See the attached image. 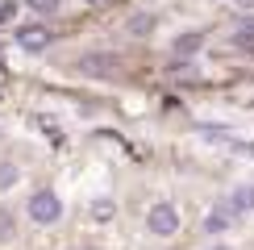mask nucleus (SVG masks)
<instances>
[{
	"instance_id": "obj_1",
	"label": "nucleus",
	"mask_w": 254,
	"mask_h": 250,
	"mask_svg": "<svg viewBox=\"0 0 254 250\" xmlns=\"http://www.w3.org/2000/svg\"><path fill=\"white\" fill-rule=\"evenodd\" d=\"M146 229H150L154 238L179 234V213H175V204H154L150 213H146Z\"/></svg>"
},
{
	"instance_id": "obj_2",
	"label": "nucleus",
	"mask_w": 254,
	"mask_h": 250,
	"mask_svg": "<svg viewBox=\"0 0 254 250\" xmlns=\"http://www.w3.org/2000/svg\"><path fill=\"white\" fill-rule=\"evenodd\" d=\"M29 217H34L38 225H55L63 217V200L55 192H34V200H29Z\"/></svg>"
},
{
	"instance_id": "obj_3",
	"label": "nucleus",
	"mask_w": 254,
	"mask_h": 250,
	"mask_svg": "<svg viewBox=\"0 0 254 250\" xmlns=\"http://www.w3.org/2000/svg\"><path fill=\"white\" fill-rule=\"evenodd\" d=\"M17 46H21V50H29V55H38V50H46V46H50V29H42V25H25V29H17Z\"/></svg>"
},
{
	"instance_id": "obj_4",
	"label": "nucleus",
	"mask_w": 254,
	"mask_h": 250,
	"mask_svg": "<svg viewBox=\"0 0 254 250\" xmlns=\"http://www.w3.org/2000/svg\"><path fill=\"white\" fill-rule=\"evenodd\" d=\"M79 71H83V75H113V71H117V59H113V55H83L79 59Z\"/></svg>"
},
{
	"instance_id": "obj_5",
	"label": "nucleus",
	"mask_w": 254,
	"mask_h": 250,
	"mask_svg": "<svg viewBox=\"0 0 254 250\" xmlns=\"http://www.w3.org/2000/svg\"><path fill=\"white\" fill-rule=\"evenodd\" d=\"M238 213H242V208H238L234 200H229V204H221V208H213V213H208L204 229H208V234H221V229H229V225L238 221Z\"/></svg>"
},
{
	"instance_id": "obj_6",
	"label": "nucleus",
	"mask_w": 254,
	"mask_h": 250,
	"mask_svg": "<svg viewBox=\"0 0 254 250\" xmlns=\"http://www.w3.org/2000/svg\"><path fill=\"white\" fill-rule=\"evenodd\" d=\"M200 42H204L200 34H188V38H179V42H175V55H192V50H200Z\"/></svg>"
},
{
	"instance_id": "obj_7",
	"label": "nucleus",
	"mask_w": 254,
	"mask_h": 250,
	"mask_svg": "<svg viewBox=\"0 0 254 250\" xmlns=\"http://www.w3.org/2000/svg\"><path fill=\"white\" fill-rule=\"evenodd\" d=\"M234 204H238V208H254V184H250V188H238V192H234Z\"/></svg>"
},
{
	"instance_id": "obj_8",
	"label": "nucleus",
	"mask_w": 254,
	"mask_h": 250,
	"mask_svg": "<svg viewBox=\"0 0 254 250\" xmlns=\"http://www.w3.org/2000/svg\"><path fill=\"white\" fill-rule=\"evenodd\" d=\"M17 184V167L13 163H0V188H13Z\"/></svg>"
},
{
	"instance_id": "obj_9",
	"label": "nucleus",
	"mask_w": 254,
	"mask_h": 250,
	"mask_svg": "<svg viewBox=\"0 0 254 250\" xmlns=\"http://www.w3.org/2000/svg\"><path fill=\"white\" fill-rule=\"evenodd\" d=\"M238 42L242 46H254V21H242L238 25Z\"/></svg>"
},
{
	"instance_id": "obj_10",
	"label": "nucleus",
	"mask_w": 254,
	"mask_h": 250,
	"mask_svg": "<svg viewBox=\"0 0 254 250\" xmlns=\"http://www.w3.org/2000/svg\"><path fill=\"white\" fill-rule=\"evenodd\" d=\"M8 238H13V217L0 213V242H8Z\"/></svg>"
},
{
	"instance_id": "obj_11",
	"label": "nucleus",
	"mask_w": 254,
	"mask_h": 250,
	"mask_svg": "<svg viewBox=\"0 0 254 250\" xmlns=\"http://www.w3.org/2000/svg\"><path fill=\"white\" fill-rule=\"evenodd\" d=\"M29 4H34L38 13H55V8H59V0H29Z\"/></svg>"
},
{
	"instance_id": "obj_12",
	"label": "nucleus",
	"mask_w": 254,
	"mask_h": 250,
	"mask_svg": "<svg viewBox=\"0 0 254 250\" xmlns=\"http://www.w3.org/2000/svg\"><path fill=\"white\" fill-rule=\"evenodd\" d=\"M150 25H154L150 17H137V21H129V29H133V34H137V29H150Z\"/></svg>"
},
{
	"instance_id": "obj_13",
	"label": "nucleus",
	"mask_w": 254,
	"mask_h": 250,
	"mask_svg": "<svg viewBox=\"0 0 254 250\" xmlns=\"http://www.w3.org/2000/svg\"><path fill=\"white\" fill-rule=\"evenodd\" d=\"M83 4H104V0H83Z\"/></svg>"
},
{
	"instance_id": "obj_14",
	"label": "nucleus",
	"mask_w": 254,
	"mask_h": 250,
	"mask_svg": "<svg viewBox=\"0 0 254 250\" xmlns=\"http://www.w3.org/2000/svg\"><path fill=\"white\" fill-rule=\"evenodd\" d=\"M213 250H229V246H213Z\"/></svg>"
}]
</instances>
